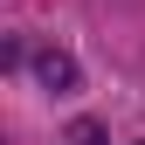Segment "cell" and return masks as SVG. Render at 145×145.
Segmentation results:
<instances>
[{"label": "cell", "instance_id": "2", "mask_svg": "<svg viewBox=\"0 0 145 145\" xmlns=\"http://www.w3.org/2000/svg\"><path fill=\"white\" fill-rule=\"evenodd\" d=\"M104 131H97V124H76V131H69V145H97Z\"/></svg>", "mask_w": 145, "mask_h": 145}, {"label": "cell", "instance_id": "1", "mask_svg": "<svg viewBox=\"0 0 145 145\" xmlns=\"http://www.w3.org/2000/svg\"><path fill=\"white\" fill-rule=\"evenodd\" d=\"M35 69H42V83H48V90H56V97H62V90H76V62H69V56H62V48H48V56H42V62H35Z\"/></svg>", "mask_w": 145, "mask_h": 145}]
</instances>
